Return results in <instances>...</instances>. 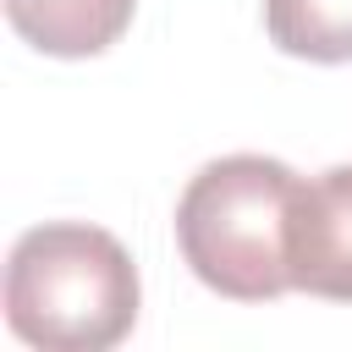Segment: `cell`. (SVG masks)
<instances>
[{
	"instance_id": "1",
	"label": "cell",
	"mask_w": 352,
	"mask_h": 352,
	"mask_svg": "<svg viewBox=\"0 0 352 352\" xmlns=\"http://www.w3.org/2000/svg\"><path fill=\"white\" fill-rule=\"evenodd\" d=\"M143 308L138 264L104 226L44 220L11 242L6 324L38 352H110Z\"/></svg>"
},
{
	"instance_id": "2",
	"label": "cell",
	"mask_w": 352,
	"mask_h": 352,
	"mask_svg": "<svg viewBox=\"0 0 352 352\" xmlns=\"http://www.w3.org/2000/svg\"><path fill=\"white\" fill-rule=\"evenodd\" d=\"M297 170L270 154L209 160L176 198V248L187 270L231 302H275L292 292L286 220Z\"/></svg>"
},
{
	"instance_id": "3",
	"label": "cell",
	"mask_w": 352,
	"mask_h": 352,
	"mask_svg": "<svg viewBox=\"0 0 352 352\" xmlns=\"http://www.w3.org/2000/svg\"><path fill=\"white\" fill-rule=\"evenodd\" d=\"M286 270L292 292L352 302V165H330L297 182L286 220Z\"/></svg>"
},
{
	"instance_id": "4",
	"label": "cell",
	"mask_w": 352,
	"mask_h": 352,
	"mask_svg": "<svg viewBox=\"0 0 352 352\" xmlns=\"http://www.w3.org/2000/svg\"><path fill=\"white\" fill-rule=\"evenodd\" d=\"M132 11L138 0H6V22L16 28V38L55 60L104 55L132 28Z\"/></svg>"
},
{
	"instance_id": "5",
	"label": "cell",
	"mask_w": 352,
	"mask_h": 352,
	"mask_svg": "<svg viewBox=\"0 0 352 352\" xmlns=\"http://www.w3.org/2000/svg\"><path fill=\"white\" fill-rule=\"evenodd\" d=\"M264 33L280 55L341 66L352 60V0H264Z\"/></svg>"
}]
</instances>
